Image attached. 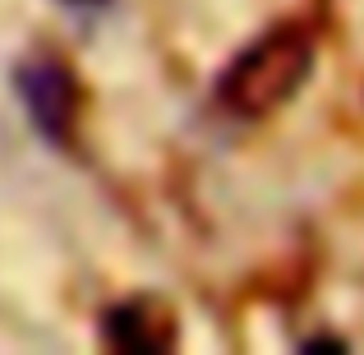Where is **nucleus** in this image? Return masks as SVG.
I'll return each mask as SVG.
<instances>
[{
    "mask_svg": "<svg viewBox=\"0 0 364 355\" xmlns=\"http://www.w3.org/2000/svg\"><path fill=\"white\" fill-rule=\"evenodd\" d=\"M102 337L124 355H161L176 346V314L152 295H129L102 314Z\"/></svg>",
    "mask_w": 364,
    "mask_h": 355,
    "instance_id": "nucleus-3",
    "label": "nucleus"
},
{
    "mask_svg": "<svg viewBox=\"0 0 364 355\" xmlns=\"http://www.w3.org/2000/svg\"><path fill=\"white\" fill-rule=\"evenodd\" d=\"M314 60H318V37L309 28L272 23L226 65L222 83H217V102L240 120H263L282 111L286 102H295V92L314 74Z\"/></svg>",
    "mask_w": 364,
    "mask_h": 355,
    "instance_id": "nucleus-1",
    "label": "nucleus"
},
{
    "mask_svg": "<svg viewBox=\"0 0 364 355\" xmlns=\"http://www.w3.org/2000/svg\"><path fill=\"white\" fill-rule=\"evenodd\" d=\"M14 88L23 102L28 120L37 124L46 143L70 148L79 139V116H83V88L74 79L70 60H60L55 51H33L18 60L14 70Z\"/></svg>",
    "mask_w": 364,
    "mask_h": 355,
    "instance_id": "nucleus-2",
    "label": "nucleus"
}]
</instances>
